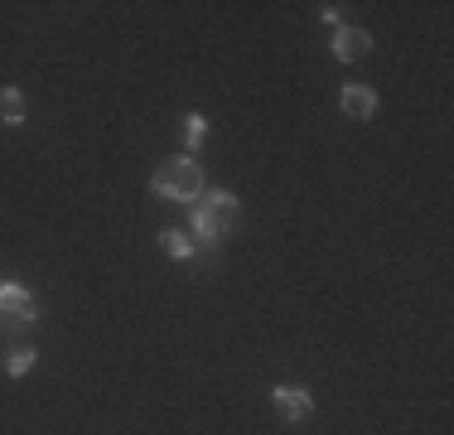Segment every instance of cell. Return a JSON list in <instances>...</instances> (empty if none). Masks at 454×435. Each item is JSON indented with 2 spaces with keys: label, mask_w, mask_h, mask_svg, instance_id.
I'll use <instances>...</instances> for the list:
<instances>
[{
  "label": "cell",
  "mask_w": 454,
  "mask_h": 435,
  "mask_svg": "<svg viewBox=\"0 0 454 435\" xmlns=\"http://www.w3.org/2000/svg\"><path fill=\"white\" fill-rule=\"evenodd\" d=\"M203 136H208V122H203L199 112H189V116H184V140H189V150H199Z\"/></svg>",
  "instance_id": "10"
},
{
  "label": "cell",
  "mask_w": 454,
  "mask_h": 435,
  "mask_svg": "<svg viewBox=\"0 0 454 435\" xmlns=\"http://www.w3.org/2000/svg\"><path fill=\"white\" fill-rule=\"evenodd\" d=\"M237 223H242V203L227 189H203L193 199V237L199 242H223L227 233H237Z\"/></svg>",
  "instance_id": "1"
},
{
  "label": "cell",
  "mask_w": 454,
  "mask_h": 435,
  "mask_svg": "<svg viewBox=\"0 0 454 435\" xmlns=\"http://www.w3.org/2000/svg\"><path fill=\"white\" fill-rule=\"evenodd\" d=\"M367 49H372V35L358 25H339V35H333V59H343V63H358L367 59Z\"/></svg>",
  "instance_id": "6"
},
{
  "label": "cell",
  "mask_w": 454,
  "mask_h": 435,
  "mask_svg": "<svg viewBox=\"0 0 454 435\" xmlns=\"http://www.w3.org/2000/svg\"><path fill=\"white\" fill-rule=\"evenodd\" d=\"M150 194H155V199H169V203H193L203 194V170L193 165L189 155L160 160L155 179H150Z\"/></svg>",
  "instance_id": "2"
},
{
  "label": "cell",
  "mask_w": 454,
  "mask_h": 435,
  "mask_svg": "<svg viewBox=\"0 0 454 435\" xmlns=\"http://www.w3.org/2000/svg\"><path fill=\"white\" fill-rule=\"evenodd\" d=\"M0 324L5 329H29V324H39V300L29 296L20 281H0Z\"/></svg>",
  "instance_id": "3"
},
{
  "label": "cell",
  "mask_w": 454,
  "mask_h": 435,
  "mask_svg": "<svg viewBox=\"0 0 454 435\" xmlns=\"http://www.w3.org/2000/svg\"><path fill=\"white\" fill-rule=\"evenodd\" d=\"M160 247H165V257H175V261H189L193 252H199V242H193L189 233H179V227H165V233H160Z\"/></svg>",
  "instance_id": "7"
},
{
  "label": "cell",
  "mask_w": 454,
  "mask_h": 435,
  "mask_svg": "<svg viewBox=\"0 0 454 435\" xmlns=\"http://www.w3.org/2000/svg\"><path fill=\"white\" fill-rule=\"evenodd\" d=\"M35 363H39V353H35V348H25V344L10 348V353H5V373H10V377H25Z\"/></svg>",
  "instance_id": "9"
},
{
  "label": "cell",
  "mask_w": 454,
  "mask_h": 435,
  "mask_svg": "<svg viewBox=\"0 0 454 435\" xmlns=\"http://www.w3.org/2000/svg\"><path fill=\"white\" fill-rule=\"evenodd\" d=\"M0 122L25 126V92H20V87H0Z\"/></svg>",
  "instance_id": "8"
},
{
  "label": "cell",
  "mask_w": 454,
  "mask_h": 435,
  "mask_svg": "<svg viewBox=\"0 0 454 435\" xmlns=\"http://www.w3.org/2000/svg\"><path fill=\"white\" fill-rule=\"evenodd\" d=\"M339 112L353 116V122H367V116H377V92L367 83H348L339 92Z\"/></svg>",
  "instance_id": "5"
},
{
  "label": "cell",
  "mask_w": 454,
  "mask_h": 435,
  "mask_svg": "<svg viewBox=\"0 0 454 435\" xmlns=\"http://www.w3.org/2000/svg\"><path fill=\"white\" fill-rule=\"evenodd\" d=\"M319 15H324V20H329V25H343V5H324V10H319Z\"/></svg>",
  "instance_id": "11"
},
{
  "label": "cell",
  "mask_w": 454,
  "mask_h": 435,
  "mask_svg": "<svg viewBox=\"0 0 454 435\" xmlns=\"http://www.w3.org/2000/svg\"><path fill=\"white\" fill-rule=\"evenodd\" d=\"M271 401H276L280 421H290V426L315 416V397H309L305 387H271Z\"/></svg>",
  "instance_id": "4"
}]
</instances>
